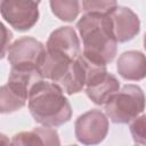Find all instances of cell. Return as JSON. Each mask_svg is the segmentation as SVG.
<instances>
[{
	"mask_svg": "<svg viewBox=\"0 0 146 146\" xmlns=\"http://www.w3.org/2000/svg\"><path fill=\"white\" fill-rule=\"evenodd\" d=\"M144 47L146 49V34H145V38H144Z\"/></svg>",
	"mask_w": 146,
	"mask_h": 146,
	"instance_id": "obj_17",
	"label": "cell"
},
{
	"mask_svg": "<svg viewBox=\"0 0 146 146\" xmlns=\"http://www.w3.org/2000/svg\"><path fill=\"white\" fill-rule=\"evenodd\" d=\"M27 98L19 95L11 87L7 84L1 87L0 90V110L2 113H11L22 108Z\"/></svg>",
	"mask_w": 146,
	"mask_h": 146,
	"instance_id": "obj_12",
	"label": "cell"
},
{
	"mask_svg": "<svg viewBox=\"0 0 146 146\" xmlns=\"http://www.w3.org/2000/svg\"><path fill=\"white\" fill-rule=\"evenodd\" d=\"M46 49L66 55L73 59L80 56V42L76 32L71 26H62L55 30L46 44Z\"/></svg>",
	"mask_w": 146,
	"mask_h": 146,
	"instance_id": "obj_9",
	"label": "cell"
},
{
	"mask_svg": "<svg viewBox=\"0 0 146 146\" xmlns=\"http://www.w3.org/2000/svg\"><path fill=\"white\" fill-rule=\"evenodd\" d=\"M74 128L75 137L80 143L98 144L107 135L108 119L99 110H91L76 119Z\"/></svg>",
	"mask_w": 146,
	"mask_h": 146,
	"instance_id": "obj_6",
	"label": "cell"
},
{
	"mask_svg": "<svg viewBox=\"0 0 146 146\" xmlns=\"http://www.w3.org/2000/svg\"><path fill=\"white\" fill-rule=\"evenodd\" d=\"M13 145H59L58 133L52 127L34 128L15 135L11 140Z\"/></svg>",
	"mask_w": 146,
	"mask_h": 146,
	"instance_id": "obj_11",
	"label": "cell"
},
{
	"mask_svg": "<svg viewBox=\"0 0 146 146\" xmlns=\"http://www.w3.org/2000/svg\"><path fill=\"white\" fill-rule=\"evenodd\" d=\"M145 102L140 87L125 84L105 103V112L114 123H129L144 111Z\"/></svg>",
	"mask_w": 146,
	"mask_h": 146,
	"instance_id": "obj_3",
	"label": "cell"
},
{
	"mask_svg": "<svg viewBox=\"0 0 146 146\" xmlns=\"http://www.w3.org/2000/svg\"><path fill=\"white\" fill-rule=\"evenodd\" d=\"M116 68L125 80H141L146 76V56L137 50L125 51L119 57Z\"/></svg>",
	"mask_w": 146,
	"mask_h": 146,
	"instance_id": "obj_10",
	"label": "cell"
},
{
	"mask_svg": "<svg viewBox=\"0 0 146 146\" xmlns=\"http://www.w3.org/2000/svg\"><path fill=\"white\" fill-rule=\"evenodd\" d=\"M82 7L87 14L108 15L116 8V0H83Z\"/></svg>",
	"mask_w": 146,
	"mask_h": 146,
	"instance_id": "obj_14",
	"label": "cell"
},
{
	"mask_svg": "<svg viewBox=\"0 0 146 146\" xmlns=\"http://www.w3.org/2000/svg\"><path fill=\"white\" fill-rule=\"evenodd\" d=\"M130 132L135 143L146 145V115H140L132 120Z\"/></svg>",
	"mask_w": 146,
	"mask_h": 146,
	"instance_id": "obj_15",
	"label": "cell"
},
{
	"mask_svg": "<svg viewBox=\"0 0 146 146\" xmlns=\"http://www.w3.org/2000/svg\"><path fill=\"white\" fill-rule=\"evenodd\" d=\"M50 8L60 21L72 22L80 13V2L79 0H50Z\"/></svg>",
	"mask_w": 146,
	"mask_h": 146,
	"instance_id": "obj_13",
	"label": "cell"
},
{
	"mask_svg": "<svg viewBox=\"0 0 146 146\" xmlns=\"http://www.w3.org/2000/svg\"><path fill=\"white\" fill-rule=\"evenodd\" d=\"M82 58L87 68V82L86 92L87 96L97 105H105V103L120 90V83L117 79L107 73L105 65H98L91 63L86 57Z\"/></svg>",
	"mask_w": 146,
	"mask_h": 146,
	"instance_id": "obj_4",
	"label": "cell"
},
{
	"mask_svg": "<svg viewBox=\"0 0 146 146\" xmlns=\"http://www.w3.org/2000/svg\"><path fill=\"white\" fill-rule=\"evenodd\" d=\"M46 52L44 46L34 38L24 36L16 40L8 49V62L15 65H36L40 66ZM40 68V67H39Z\"/></svg>",
	"mask_w": 146,
	"mask_h": 146,
	"instance_id": "obj_7",
	"label": "cell"
},
{
	"mask_svg": "<svg viewBox=\"0 0 146 146\" xmlns=\"http://www.w3.org/2000/svg\"><path fill=\"white\" fill-rule=\"evenodd\" d=\"M110 18L117 42H125L133 39L140 30L139 18L130 8L116 7L110 14Z\"/></svg>",
	"mask_w": 146,
	"mask_h": 146,
	"instance_id": "obj_8",
	"label": "cell"
},
{
	"mask_svg": "<svg viewBox=\"0 0 146 146\" xmlns=\"http://www.w3.org/2000/svg\"><path fill=\"white\" fill-rule=\"evenodd\" d=\"M83 41V57L91 63L105 65L116 55V39L108 15L86 14L76 23Z\"/></svg>",
	"mask_w": 146,
	"mask_h": 146,
	"instance_id": "obj_1",
	"label": "cell"
},
{
	"mask_svg": "<svg viewBox=\"0 0 146 146\" xmlns=\"http://www.w3.org/2000/svg\"><path fill=\"white\" fill-rule=\"evenodd\" d=\"M1 31H2V51H1V56H5V52L7 49H9V42L11 40V32L8 31L6 29V26L2 24L1 25Z\"/></svg>",
	"mask_w": 146,
	"mask_h": 146,
	"instance_id": "obj_16",
	"label": "cell"
},
{
	"mask_svg": "<svg viewBox=\"0 0 146 146\" xmlns=\"http://www.w3.org/2000/svg\"><path fill=\"white\" fill-rule=\"evenodd\" d=\"M41 0H2L1 15L5 21L18 31L30 30L39 18Z\"/></svg>",
	"mask_w": 146,
	"mask_h": 146,
	"instance_id": "obj_5",
	"label": "cell"
},
{
	"mask_svg": "<svg viewBox=\"0 0 146 146\" xmlns=\"http://www.w3.org/2000/svg\"><path fill=\"white\" fill-rule=\"evenodd\" d=\"M29 110L34 120L47 127H58L72 116V108L64 90L55 82L39 81L30 91Z\"/></svg>",
	"mask_w": 146,
	"mask_h": 146,
	"instance_id": "obj_2",
	"label": "cell"
}]
</instances>
